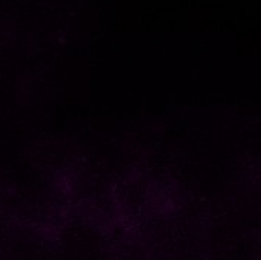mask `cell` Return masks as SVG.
I'll return each mask as SVG.
<instances>
[{
    "label": "cell",
    "mask_w": 261,
    "mask_h": 260,
    "mask_svg": "<svg viewBox=\"0 0 261 260\" xmlns=\"http://www.w3.org/2000/svg\"><path fill=\"white\" fill-rule=\"evenodd\" d=\"M57 260H112L102 227L81 213L64 216L54 228Z\"/></svg>",
    "instance_id": "obj_1"
},
{
    "label": "cell",
    "mask_w": 261,
    "mask_h": 260,
    "mask_svg": "<svg viewBox=\"0 0 261 260\" xmlns=\"http://www.w3.org/2000/svg\"><path fill=\"white\" fill-rule=\"evenodd\" d=\"M0 260H57L52 228L14 221L0 242Z\"/></svg>",
    "instance_id": "obj_2"
},
{
    "label": "cell",
    "mask_w": 261,
    "mask_h": 260,
    "mask_svg": "<svg viewBox=\"0 0 261 260\" xmlns=\"http://www.w3.org/2000/svg\"><path fill=\"white\" fill-rule=\"evenodd\" d=\"M15 219L12 218V215L9 213V210L0 202V242L5 236V233L8 231V228L11 227V224L14 222Z\"/></svg>",
    "instance_id": "obj_3"
}]
</instances>
